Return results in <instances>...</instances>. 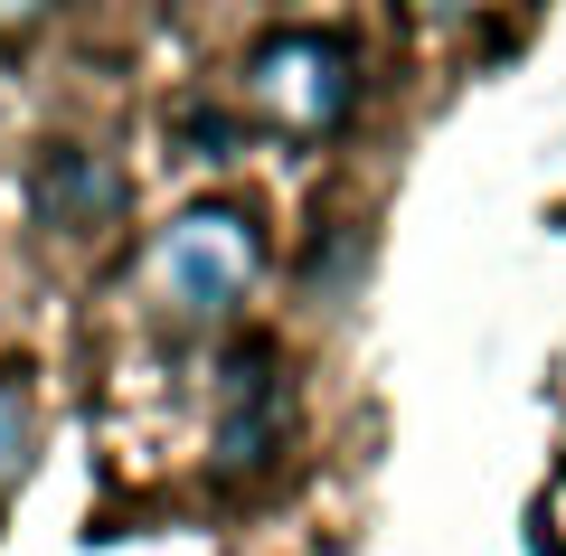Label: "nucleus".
<instances>
[{
	"mask_svg": "<svg viewBox=\"0 0 566 556\" xmlns=\"http://www.w3.org/2000/svg\"><path fill=\"white\" fill-rule=\"evenodd\" d=\"M274 274V237H264V208L237 189H199L180 199L133 255V293L142 321L161 339H218L245 321L255 283Z\"/></svg>",
	"mask_w": 566,
	"mask_h": 556,
	"instance_id": "f257e3e1",
	"label": "nucleus"
},
{
	"mask_svg": "<svg viewBox=\"0 0 566 556\" xmlns=\"http://www.w3.org/2000/svg\"><path fill=\"white\" fill-rule=\"evenodd\" d=\"M237 123L283 151H331L359 123V48L312 20L255 29L237 57Z\"/></svg>",
	"mask_w": 566,
	"mask_h": 556,
	"instance_id": "f03ea898",
	"label": "nucleus"
},
{
	"mask_svg": "<svg viewBox=\"0 0 566 556\" xmlns=\"http://www.w3.org/2000/svg\"><path fill=\"white\" fill-rule=\"evenodd\" d=\"M29 218H39L48 245L95 255L133 218V170L104 141H39V160H29Z\"/></svg>",
	"mask_w": 566,
	"mask_h": 556,
	"instance_id": "7ed1b4c3",
	"label": "nucleus"
},
{
	"mask_svg": "<svg viewBox=\"0 0 566 556\" xmlns=\"http://www.w3.org/2000/svg\"><path fill=\"white\" fill-rule=\"evenodd\" d=\"M293 434V406H283V358L264 339H227L218 358V397H208V472L218 481H255L264 462Z\"/></svg>",
	"mask_w": 566,
	"mask_h": 556,
	"instance_id": "20e7f679",
	"label": "nucleus"
},
{
	"mask_svg": "<svg viewBox=\"0 0 566 556\" xmlns=\"http://www.w3.org/2000/svg\"><path fill=\"white\" fill-rule=\"evenodd\" d=\"M29 453H39V387H29V368L0 358V510L29 481Z\"/></svg>",
	"mask_w": 566,
	"mask_h": 556,
	"instance_id": "39448f33",
	"label": "nucleus"
}]
</instances>
